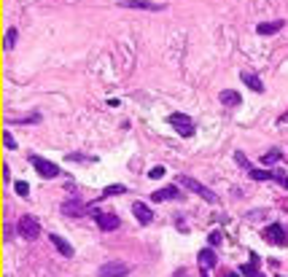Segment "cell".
<instances>
[{"instance_id": "e0dca14e", "label": "cell", "mask_w": 288, "mask_h": 277, "mask_svg": "<svg viewBox=\"0 0 288 277\" xmlns=\"http://www.w3.org/2000/svg\"><path fill=\"white\" fill-rule=\"evenodd\" d=\"M221 103L229 105V108H237V105L242 103V97H240V92H234V89H224V92H221Z\"/></svg>"}, {"instance_id": "7c38bea8", "label": "cell", "mask_w": 288, "mask_h": 277, "mask_svg": "<svg viewBox=\"0 0 288 277\" xmlns=\"http://www.w3.org/2000/svg\"><path fill=\"white\" fill-rule=\"evenodd\" d=\"M151 199H154V202H167V199H180V191L175 189V186H164V189L154 191V194H151Z\"/></svg>"}, {"instance_id": "30bf717a", "label": "cell", "mask_w": 288, "mask_h": 277, "mask_svg": "<svg viewBox=\"0 0 288 277\" xmlns=\"http://www.w3.org/2000/svg\"><path fill=\"white\" fill-rule=\"evenodd\" d=\"M119 6L124 8H138V11H162V3H148V0H124V3H119Z\"/></svg>"}, {"instance_id": "ac0fdd59", "label": "cell", "mask_w": 288, "mask_h": 277, "mask_svg": "<svg viewBox=\"0 0 288 277\" xmlns=\"http://www.w3.org/2000/svg\"><path fill=\"white\" fill-rule=\"evenodd\" d=\"M116 194H127V186H121V183L108 186V189L103 191V196H100V199H108V196H116Z\"/></svg>"}, {"instance_id": "cb8c5ba5", "label": "cell", "mask_w": 288, "mask_h": 277, "mask_svg": "<svg viewBox=\"0 0 288 277\" xmlns=\"http://www.w3.org/2000/svg\"><path fill=\"white\" fill-rule=\"evenodd\" d=\"M17 194H19V196H27V194H30V186L24 183V180H19V183H17Z\"/></svg>"}, {"instance_id": "8992f818", "label": "cell", "mask_w": 288, "mask_h": 277, "mask_svg": "<svg viewBox=\"0 0 288 277\" xmlns=\"http://www.w3.org/2000/svg\"><path fill=\"white\" fill-rule=\"evenodd\" d=\"M30 164H33V167L40 173V178H57V175H59V167H57V164L49 162V159H43V156H38V154L30 156Z\"/></svg>"}, {"instance_id": "d4e9b609", "label": "cell", "mask_w": 288, "mask_h": 277, "mask_svg": "<svg viewBox=\"0 0 288 277\" xmlns=\"http://www.w3.org/2000/svg\"><path fill=\"white\" fill-rule=\"evenodd\" d=\"M3 145H6V148H17V140L11 138V132L3 135Z\"/></svg>"}, {"instance_id": "7402d4cb", "label": "cell", "mask_w": 288, "mask_h": 277, "mask_svg": "<svg viewBox=\"0 0 288 277\" xmlns=\"http://www.w3.org/2000/svg\"><path fill=\"white\" fill-rule=\"evenodd\" d=\"M14 43H17V27H8V33H6V49H14Z\"/></svg>"}, {"instance_id": "ffe728a7", "label": "cell", "mask_w": 288, "mask_h": 277, "mask_svg": "<svg viewBox=\"0 0 288 277\" xmlns=\"http://www.w3.org/2000/svg\"><path fill=\"white\" fill-rule=\"evenodd\" d=\"M272 180H275V183H280L283 189H288V175L283 173V170H275V173H272Z\"/></svg>"}, {"instance_id": "52a82bcc", "label": "cell", "mask_w": 288, "mask_h": 277, "mask_svg": "<svg viewBox=\"0 0 288 277\" xmlns=\"http://www.w3.org/2000/svg\"><path fill=\"white\" fill-rule=\"evenodd\" d=\"M127 275H129V264H124V261H108L97 272V277H127Z\"/></svg>"}, {"instance_id": "83f0119b", "label": "cell", "mask_w": 288, "mask_h": 277, "mask_svg": "<svg viewBox=\"0 0 288 277\" xmlns=\"http://www.w3.org/2000/svg\"><path fill=\"white\" fill-rule=\"evenodd\" d=\"M3 180H6V183L11 180V170H8V167H3Z\"/></svg>"}, {"instance_id": "4fadbf2b", "label": "cell", "mask_w": 288, "mask_h": 277, "mask_svg": "<svg viewBox=\"0 0 288 277\" xmlns=\"http://www.w3.org/2000/svg\"><path fill=\"white\" fill-rule=\"evenodd\" d=\"M240 78H242V84H245L248 89H253V92H264V81H261L259 75L248 73V70H242V73H240Z\"/></svg>"}, {"instance_id": "44dd1931", "label": "cell", "mask_w": 288, "mask_h": 277, "mask_svg": "<svg viewBox=\"0 0 288 277\" xmlns=\"http://www.w3.org/2000/svg\"><path fill=\"white\" fill-rule=\"evenodd\" d=\"M251 178L253 180H272V173H267V170H251Z\"/></svg>"}, {"instance_id": "6da1fadb", "label": "cell", "mask_w": 288, "mask_h": 277, "mask_svg": "<svg viewBox=\"0 0 288 277\" xmlns=\"http://www.w3.org/2000/svg\"><path fill=\"white\" fill-rule=\"evenodd\" d=\"M178 183L180 186H186L189 191H194V194H199L205 202H210V205H218L221 199H218V194L216 191H210L208 186H202L199 180H194V178H189V175H178Z\"/></svg>"}, {"instance_id": "9a60e30c", "label": "cell", "mask_w": 288, "mask_h": 277, "mask_svg": "<svg viewBox=\"0 0 288 277\" xmlns=\"http://www.w3.org/2000/svg\"><path fill=\"white\" fill-rule=\"evenodd\" d=\"M240 275H245V277H264L259 272V256L251 253V264H242L240 266Z\"/></svg>"}, {"instance_id": "7a4b0ae2", "label": "cell", "mask_w": 288, "mask_h": 277, "mask_svg": "<svg viewBox=\"0 0 288 277\" xmlns=\"http://www.w3.org/2000/svg\"><path fill=\"white\" fill-rule=\"evenodd\" d=\"M17 231L22 240H27V242H35L40 237V221H35L33 215H19L17 221Z\"/></svg>"}, {"instance_id": "8fae6325", "label": "cell", "mask_w": 288, "mask_h": 277, "mask_svg": "<svg viewBox=\"0 0 288 277\" xmlns=\"http://www.w3.org/2000/svg\"><path fill=\"white\" fill-rule=\"evenodd\" d=\"M132 213H135V218H138L143 226H148L151 221H154V213H151V208L145 202H135L132 205Z\"/></svg>"}, {"instance_id": "484cf974", "label": "cell", "mask_w": 288, "mask_h": 277, "mask_svg": "<svg viewBox=\"0 0 288 277\" xmlns=\"http://www.w3.org/2000/svg\"><path fill=\"white\" fill-rule=\"evenodd\" d=\"M162 175H164V167H154V170L148 173V178H151V180H156V178H162Z\"/></svg>"}, {"instance_id": "3957f363", "label": "cell", "mask_w": 288, "mask_h": 277, "mask_svg": "<svg viewBox=\"0 0 288 277\" xmlns=\"http://www.w3.org/2000/svg\"><path fill=\"white\" fill-rule=\"evenodd\" d=\"M167 121H170V127H173L180 138H191V135H194V121H191V116H186V113H170Z\"/></svg>"}, {"instance_id": "4316f807", "label": "cell", "mask_w": 288, "mask_h": 277, "mask_svg": "<svg viewBox=\"0 0 288 277\" xmlns=\"http://www.w3.org/2000/svg\"><path fill=\"white\" fill-rule=\"evenodd\" d=\"M218 277H240V272H232V269H224Z\"/></svg>"}, {"instance_id": "277c9868", "label": "cell", "mask_w": 288, "mask_h": 277, "mask_svg": "<svg viewBox=\"0 0 288 277\" xmlns=\"http://www.w3.org/2000/svg\"><path fill=\"white\" fill-rule=\"evenodd\" d=\"M87 213L94 215V208L87 205L84 199H65L62 202V215H70V218H84Z\"/></svg>"}, {"instance_id": "2e32d148", "label": "cell", "mask_w": 288, "mask_h": 277, "mask_svg": "<svg viewBox=\"0 0 288 277\" xmlns=\"http://www.w3.org/2000/svg\"><path fill=\"white\" fill-rule=\"evenodd\" d=\"M52 242H54V248H57L59 253L65 256V259H73V248H70V242H68V240H62L59 234H52Z\"/></svg>"}, {"instance_id": "603a6c76", "label": "cell", "mask_w": 288, "mask_h": 277, "mask_svg": "<svg viewBox=\"0 0 288 277\" xmlns=\"http://www.w3.org/2000/svg\"><path fill=\"white\" fill-rule=\"evenodd\" d=\"M221 240H224V237H221V231H213V234L208 237V242H210V248H218L221 245Z\"/></svg>"}, {"instance_id": "ba28073f", "label": "cell", "mask_w": 288, "mask_h": 277, "mask_svg": "<svg viewBox=\"0 0 288 277\" xmlns=\"http://www.w3.org/2000/svg\"><path fill=\"white\" fill-rule=\"evenodd\" d=\"M94 221H97V226L103 231H116L121 226L119 215H113V213H94Z\"/></svg>"}, {"instance_id": "9c48e42d", "label": "cell", "mask_w": 288, "mask_h": 277, "mask_svg": "<svg viewBox=\"0 0 288 277\" xmlns=\"http://www.w3.org/2000/svg\"><path fill=\"white\" fill-rule=\"evenodd\" d=\"M197 261H199L202 269L208 272V269H213V266L218 264V256H216V250H213V248H202L199 253H197Z\"/></svg>"}, {"instance_id": "5bb4252c", "label": "cell", "mask_w": 288, "mask_h": 277, "mask_svg": "<svg viewBox=\"0 0 288 277\" xmlns=\"http://www.w3.org/2000/svg\"><path fill=\"white\" fill-rule=\"evenodd\" d=\"M283 27H286L283 19H277V22H261V24H256V33L259 35H275V33H280Z\"/></svg>"}, {"instance_id": "5b68a950", "label": "cell", "mask_w": 288, "mask_h": 277, "mask_svg": "<svg viewBox=\"0 0 288 277\" xmlns=\"http://www.w3.org/2000/svg\"><path fill=\"white\" fill-rule=\"evenodd\" d=\"M261 237H264L270 245H277V248H286L288 245V231L283 229L280 224H270L264 231H261Z\"/></svg>"}, {"instance_id": "d6986e66", "label": "cell", "mask_w": 288, "mask_h": 277, "mask_svg": "<svg viewBox=\"0 0 288 277\" xmlns=\"http://www.w3.org/2000/svg\"><path fill=\"white\" fill-rule=\"evenodd\" d=\"M280 159H283V154H280V151H275V148L267 151V154L261 156V162H264V164H275V162H280Z\"/></svg>"}]
</instances>
